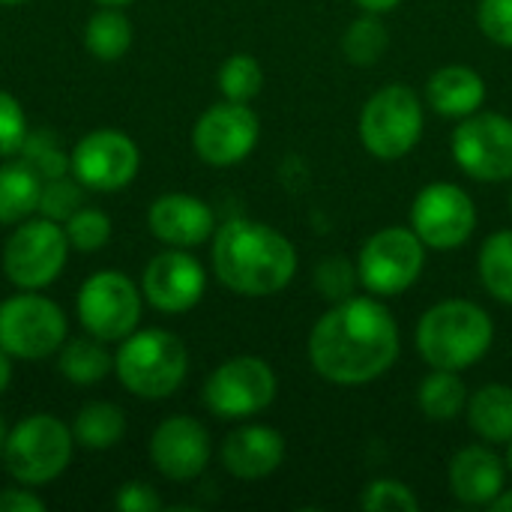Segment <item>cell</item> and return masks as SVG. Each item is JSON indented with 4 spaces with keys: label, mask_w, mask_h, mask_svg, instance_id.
Returning a JSON list of instances; mask_svg holds the SVG:
<instances>
[{
    "label": "cell",
    "mask_w": 512,
    "mask_h": 512,
    "mask_svg": "<svg viewBox=\"0 0 512 512\" xmlns=\"http://www.w3.org/2000/svg\"><path fill=\"white\" fill-rule=\"evenodd\" d=\"M114 504H117V510H123V512L162 510V498L156 495V489H153V486H147V483H138V480H132V483H126V486H120V492H117Z\"/></svg>",
    "instance_id": "74e56055"
},
{
    "label": "cell",
    "mask_w": 512,
    "mask_h": 512,
    "mask_svg": "<svg viewBox=\"0 0 512 512\" xmlns=\"http://www.w3.org/2000/svg\"><path fill=\"white\" fill-rule=\"evenodd\" d=\"M423 267L426 243L414 234L411 225H390L375 231L357 255L360 288L381 300L405 294L423 276Z\"/></svg>",
    "instance_id": "52a82bcc"
},
{
    "label": "cell",
    "mask_w": 512,
    "mask_h": 512,
    "mask_svg": "<svg viewBox=\"0 0 512 512\" xmlns=\"http://www.w3.org/2000/svg\"><path fill=\"white\" fill-rule=\"evenodd\" d=\"M390 48V30L375 12H363L342 33V54L354 66H375Z\"/></svg>",
    "instance_id": "f1b7e54d"
},
{
    "label": "cell",
    "mask_w": 512,
    "mask_h": 512,
    "mask_svg": "<svg viewBox=\"0 0 512 512\" xmlns=\"http://www.w3.org/2000/svg\"><path fill=\"white\" fill-rule=\"evenodd\" d=\"M408 225L435 252H456L477 231V204L456 183H429L417 192Z\"/></svg>",
    "instance_id": "7c38bea8"
},
{
    "label": "cell",
    "mask_w": 512,
    "mask_h": 512,
    "mask_svg": "<svg viewBox=\"0 0 512 512\" xmlns=\"http://www.w3.org/2000/svg\"><path fill=\"white\" fill-rule=\"evenodd\" d=\"M477 273L489 297L512 306V228L495 231L483 240L477 255Z\"/></svg>",
    "instance_id": "4316f807"
},
{
    "label": "cell",
    "mask_w": 512,
    "mask_h": 512,
    "mask_svg": "<svg viewBox=\"0 0 512 512\" xmlns=\"http://www.w3.org/2000/svg\"><path fill=\"white\" fill-rule=\"evenodd\" d=\"M261 138V120L249 108V102H231L222 99L210 105L195 129H192V147L201 162L213 168H231L252 156Z\"/></svg>",
    "instance_id": "5bb4252c"
},
{
    "label": "cell",
    "mask_w": 512,
    "mask_h": 512,
    "mask_svg": "<svg viewBox=\"0 0 512 512\" xmlns=\"http://www.w3.org/2000/svg\"><path fill=\"white\" fill-rule=\"evenodd\" d=\"M489 510L495 512H512V489H504L492 504H489Z\"/></svg>",
    "instance_id": "b9f144b4"
},
{
    "label": "cell",
    "mask_w": 512,
    "mask_h": 512,
    "mask_svg": "<svg viewBox=\"0 0 512 512\" xmlns=\"http://www.w3.org/2000/svg\"><path fill=\"white\" fill-rule=\"evenodd\" d=\"M42 177L24 162L0 165V225H18L39 210Z\"/></svg>",
    "instance_id": "603a6c76"
},
{
    "label": "cell",
    "mask_w": 512,
    "mask_h": 512,
    "mask_svg": "<svg viewBox=\"0 0 512 512\" xmlns=\"http://www.w3.org/2000/svg\"><path fill=\"white\" fill-rule=\"evenodd\" d=\"M510 213H512V192H510Z\"/></svg>",
    "instance_id": "7dc6e473"
},
{
    "label": "cell",
    "mask_w": 512,
    "mask_h": 512,
    "mask_svg": "<svg viewBox=\"0 0 512 512\" xmlns=\"http://www.w3.org/2000/svg\"><path fill=\"white\" fill-rule=\"evenodd\" d=\"M360 507L366 512H417L420 498L414 495L408 483L381 477V480L366 483V489L360 492Z\"/></svg>",
    "instance_id": "d6a6232c"
},
{
    "label": "cell",
    "mask_w": 512,
    "mask_h": 512,
    "mask_svg": "<svg viewBox=\"0 0 512 512\" xmlns=\"http://www.w3.org/2000/svg\"><path fill=\"white\" fill-rule=\"evenodd\" d=\"M297 264L294 243L273 225L228 219L213 234V273L240 297H270L285 291Z\"/></svg>",
    "instance_id": "7a4b0ae2"
},
{
    "label": "cell",
    "mask_w": 512,
    "mask_h": 512,
    "mask_svg": "<svg viewBox=\"0 0 512 512\" xmlns=\"http://www.w3.org/2000/svg\"><path fill=\"white\" fill-rule=\"evenodd\" d=\"M21 159H24L42 180H54V177H63V174L72 171L69 156L63 153V147L57 144V138H54L51 132H45V129L36 132V135L27 132V138H24V144H21Z\"/></svg>",
    "instance_id": "1f68e13d"
},
{
    "label": "cell",
    "mask_w": 512,
    "mask_h": 512,
    "mask_svg": "<svg viewBox=\"0 0 512 512\" xmlns=\"http://www.w3.org/2000/svg\"><path fill=\"white\" fill-rule=\"evenodd\" d=\"M504 465H507V474H512V441L507 444V453H504Z\"/></svg>",
    "instance_id": "7bdbcfd3"
},
{
    "label": "cell",
    "mask_w": 512,
    "mask_h": 512,
    "mask_svg": "<svg viewBox=\"0 0 512 512\" xmlns=\"http://www.w3.org/2000/svg\"><path fill=\"white\" fill-rule=\"evenodd\" d=\"M468 396L462 372L432 369L417 390V405L429 423H453L468 408Z\"/></svg>",
    "instance_id": "cb8c5ba5"
},
{
    "label": "cell",
    "mask_w": 512,
    "mask_h": 512,
    "mask_svg": "<svg viewBox=\"0 0 512 512\" xmlns=\"http://www.w3.org/2000/svg\"><path fill=\"white\" fill-rule=\"evenodd\" d=\"M363 12H375V15H387L393 12L402 0H354Z\"/></svg>",
    "instance_id": "ab89813d"
},
{
    "label": "cell",
    "mask_w": 512,
    "mask_h": 512,
    "mask_svg": "<svg viewBox=\"0 0 512 512\" xmlns=\"http://www.w3.org/2000/svg\"><path fill=\"white\" fill-rule=\"evenodd\" d=\"M45 501L30 489H3L0 492V512H42Z\"/></svg>",
    "instance_id": "f35d334b"
},
{
    "label": "cell",
    "mask_w": 512,
    "mask_h": 512,
    "mask_svg": "<svg viewBox=\"0 0 512 512\" xmlns=\"http://www.w3.org/2000/svg\"><path fill=\"white\" fill-rule=\"evenodd\" d=\"M75 450L72 429L51 414H30L21 420L3 444V465L21 486H45L57 480Z\"/></svg>",
    "instance_id": "8992f818"
},
{
    "label": "cell",
    "mask_w": 512,
    "mask_h": 512,
    "mask_svg": "<svg viewBox=\"0 0 512 512\" xmlns=\"http://www.w3.org/2000/svg\"><path fill=\"white\" fill-rule=\"evenodd\" d=\"M279 381L261 357H231L204 384V405L219 420H249L276 402Z\"/></svg>",
    "instance_id": "30bf717a"
},
{
    "label": "cell",
    "mask_w": 512,
    "mask_h": 512,
    "mask_svg": "<svg viewBox=\"0 0 512 512\" xmlns=\"http://www.w3.org/2000/svg\"><path fill=\"white\" fill-rule=\"evenodd\" d=\"M66 345L63 309L36 294L18 291L0 303V348L18 360H42Z\"/></svg>",
    "instance_id": "9c48e42d"
},
{
    "label": "cell",
    "mask_w": 512,
    "mask_h": 512,
    "mask_svg": "<svg viewBox=\"0 0 512 512\" xmlns=\"http://www.w3.org/2000/svg\"><path fill=\"white\" fill-rule=\"evenodd\" d=\"M78 321L99 342H123L141 321L138 285L120 270L93 273L78 291Z\"/></svg>",
    "instance_id": "4fadbf2b"
},
{
    "label": "cell",
    "mask_w": 512,
    "mask_h": 512,
    "mask_svg": "<svg viewBox=\"0 0 512 512\" xmlns=\"http://www.w3.org/2000/svg\"><path fill=\"white\" fill-rule=\"evenodd\" d=\"M84 48L102 63H114L132 48V21L120 12V6H105L87 18Z\"/></svg>",
    "instance_id": "d4e9b609"
},
{
    "label": "cell",
    "mask_w": 512,
    "mask_h": 512,
    "mask_svg": "<svg viewBox=\"0 0 512 512\" xmlns=\"http://www.w3.org/2000/svg\"><path fill=\"white\" fill-rule=\"evenodd\" d=\"M147 225L153 237L174 249H192L216 234V213L207 201L189 192L159 195L147 210Z\"/></svg>",
    "instance_id": "ac0fdd59"
},
{
    "label": "cell",
    "mask_w": 512,
    "mask_h": 512,
    "mask_svg": "<svg viewBox=\"0 0 512 512\" xmlns=\"http://www.w3.org/2000/svg\"><path fill=\"white\" fill-rule=\"evenodd\" d=\"M6 423H3V417H0V456H3V444H6Z\"/></svg>",
    "instance_id": "ee69618b"
},
{
    "label": "cell",
    "mask_w": 512,
    "mask_h": 512,
    "mask_svg": "<svg viewBox=\"0 0 512 512\" xmlns=\"http://www.w3.org/2000/svg\"><path fill=\"white\" fill-rule=\"evenodd\" d=\"M114 372V357L102 348L99 339H72L60 348V375L72 384H99Z\"/></svg>",
    "instance_id": "83f0119b"
},
{
    "label": "cell",
    "mask_w": 512,
    "mask_h": 512,
    "mask_svg": "<svg viewBox=\"0 0 512 512\" xmlns=\"http://www.w3.org/2000/svg\"><path fill=\"white\" fill-rule=\"evenodd\" d=\"M9 384H12V357L0 348V396L9 390Z\"/></svg>",
    "instance_id": "60d3db41"
},
{
    "label": "cell",
    "mask_w": 512,
    "mask_h": 512,
    "mask_svg": "<svg viewBox=\"0 0 512 512\" xmlns=\"http://www.w3.org/2000/svg\"><path fill=\"white\" fill-rule=\"evenodd\" d=\"M114 372L120 384L138 399H168L174 396L189 372V351L171 330L147 327L129 333L114 357Z\"/></svg>",
    "instance_id": "277c9868"
},
{
    "label": "cell",
    "mask_w": 512,
    "mask_h": 512,
    "mask_svg": "<svg viewBox=\"0 0 512 512\" xmlns=\"http://www.w3.org/2000/svg\"><path fill=\"white\" fill-rule=\"evenodd\" d=\"M75 444L84 450H111L126 435V417L111 402H90L78 411L72 423Z\"/></svg>",
    "instance_id": "484cf974"
},
{
    "label": "cell",
    "mask_w": 512,
    "mask_h": 512,
    "mask_svg": "<svg viewBox=\"0 0 512 512\" xmlns=\"http://www.w3.org/2000/svg\"><path fill=\"white\" fill-rule=\"evenodd\" d=\"M222 465L237 480H264L285 462V438L264 423H246L234 429L222 444Z\"/></svg>",
    "instance_id": "d6986e66"
},
{
    "label": "cell",
    "mask_w": 512,
    "mask_h": 512,
    "mask_svg": "<svg viewBox=\"0 0 512 512\" xmlns=\"http://www.w3.org/2000/svg\"><path fill=\"white\" fill-rule=\"evenodd\" d=\"M210 432L186 414H174L162 420L150 438V462L153 468L174 480V483H189L201 477L210 465Z\"/></svg>",
    "instance_id": "e0dca14e"
},
{
    "label": "cell",
    "mask_w": 512,
    "mask_h": 512,
    "mask_svg": "<svg viewBox=\"0 0 512 512\" xmlns=\"http://www.w3.org/2000/svg\"><path fill=\"white\" fill-rule=\"evenodd\" d=\"M66 237H69V246L90 255V252H99L102 246H108L111 240V219L108 213L96 210V207H78L66 222Z\"/></svg>",
    "instance_id": "4dcf8cb0"
},
{
    "label": "cell",
    "mask_w": 512,
    "mask_h": 512,
    "mask_svg": "<svg viewBox=\"0 0 512 512\" xmlns=\"http://www.w3.org/2000/svg\"><path fill=\"white\" fill-rule=\"evenodd\" d=\"M219 90L225 99L231 102H252L261 87H264V69L252 54H231L222 66H219Z\"/></svg>",
    "instance_id": "f546056e"
},
{
    "label": "cell",
    "mask_w": 512,
    "mask_h": 512,
    "mask_svg": "<svg viewBox=\"0 0 512 512\" xmlns=\"http://www.w3.org/2000/svg\"><path fill=\"white\" fill-rule=\"evenodd\" d=\"M450 492L465 507H489L507 489V465L489 444L462 447L450 459Z\"/></svg>",
    "instance_id": "ffe728a7"
},
{
    "label": "cell",
    "mask_w": 512,
    "mask_h": 512,
    "mask_svg": "<svg viewBox=\"0 0 512 512\" xmlns=\"http://www.w3.org/2000/svg\"><path fill=\"white\" fill-rule=\"evenodd\" d=\"M414 339L429 369L465 372L489 354L495 342V321L480 303L453 297L423 312Z\"/></svg>",
    "instance_id": "3957f363"
},
{
    "label": "cell",
    "mask_w": 512,
    "mask_h": 512,
    "mask_svg": "<svg viewBox=\"0 0 512 512\" xmlns=\"http://www.w3.org/2000/svg\"><path fill=\"white\" fill-rule=\"evenodd\" d=\"M24 138H27V114L12 93L0 90V159L21 153Z\"/></svg>",
    "instance_id": "d590c367"
},
{
    "label": "cell",
    "mask_w": 512,
    "mask_h": 512,
    "mask_svg": "<svg viewBox=\"0 0 512 512\" xmlns=\"http://www.w3.org/2000/svg\"><path fill=\"white\" fill-rule=\"evenodd\" d=\"M84 195H81V183L69 174L45 180L42 183V195H39V213L54 219V222H66L78 207H81Z\"/></svg>",
    "instance_id": "e575fe53"
},
{
    "label": "cell",
    "mask_w": 512,
    "mask_h": 512,
    "mask_svg": "<svg viewBox=\"0 0 512 512\" xmlns=\"http://www.w3.org/2000/svg\"><path fill=\"white\" fill-rule=\"evenodd\" d=\"M312 282L318 288V294L330 303H339V300H348L357 294L360 288V276H357V264H351L348 258H324L315 273H312Z\"/></svg>",
    "instance_id": "836d02e7"
},
{
    "label": "cell",
    "mask_w": 512,
    "mask_h": 512,
    "mask_svg": "<svg viewBox=\"0 0 512 512\" xmlns=\"http://www.w3.org/2000/svg\"><path fill=\"white\" fill-rule=\"evenodd\" d=\"M96 3H102V6H126L132 0H96Z\"/></svg>",
    "instance_id": "f6af8a7d"
},
{
    "label": "cell",
    "mask_w": 512,
    "mask_h": 512,
    "mask_svg": "<svg viewBox=\"0 0 512 512\" xmlns=\"http://www.w3.org/2000/svg\"><path fill=\"white\" fill-rule=\"evenodd\" d=\"M207 291V273L195 255L186 249H165L159 252L141 279V294L147 303L165 315H183L201 303Z\"/></svg>",
    "instance_id": "2e32d148"
},
{
    "label": "cell",
    "mask_w": 512,
    "mask_h": 512,
    "mask_svg": "<svg viewBox=\"0 0 512 512\" xmlns=\"http://www.w3.org/2000/svg\"><path fill=\"white\" fill-rule=\"evenodd\" d=\"M402 339L381 297H348L333 303L309 333L312 369L339 387L378 381L399 360Z\"/></svg>",
    "instance_id": "6da1fadb"
},
{
    "label": "cell",
    "mask_w": 512,
    "mask_h": 512,
    "mask_svg": "<svg viewBox=\"0 0 512 512\" xmlns=\"http://www.w3.org/2000/svg\"><path fill=\"white\" fill-rule=\"evenodd\" d=\"M477 27L489 42L512 48V0H480Z\"/></svg>",
    "instance_id": "8d00e7d4"
},
{
    "label": "cell",
    "mask_w": 512,
    "mask_h": 512,
    "mask_svg": "<svg viewBox=\"0 0 512 512\" xmlns=\"http://www.w3.org/2000/svg\"><path fill=\"white\" fill-rule=\"evenodd\" d=\"M423 126L426 114L420 96L408 84H387L363 102L357 135L369 156L396 162L420 144Z\"/></svg>",
    "instance_id": "5b68a950"
},
{
    "label": "cell",
    "mask_w": 512,
    "mask_h": 512,
    "mask_svg": "<svg viewBox=\"0 0 512 512\" xmlns=\"http://www.w3.org/2000/svg\"><path fill=\"white\" fill-rule=\"evenodd\" d=\"M450 153L459 171L477 183L512 180V120L507 114L477 111L453 129Z\"/></svg>",
    "instance_id": "8fae6325"
},
{
    "label": "cell",
    "mask_w": 512,
    "mask_h": 512,
    "mask_svg": "<svg viewBox=\"0 0 512 512\" xmlns=\"http://www.w3.org/2000/svg\"><path fill=\"white\" fill-rule=\"evenodd\" d=\"M468 426L483 444L507 447L512 441V387L483 384L468 396Z\"/></svg>",
    "instance_id": "7402d4cb"
},
{
    "label": "cell",
    "mask_w": 512,
    "mask_h": 512,
    "mask_svg": "<svg viewBox=\"0 0 512 512\" xmlns=\"http://www.w3.org/2000/svg\"><path fill=\"white\" fill-rule=\"evenodd\" d=\"M489 96V87L483 75L471 66L450 63L429 75L426 81V105L450 120H465L477 111H483Z\"/></svg>",
    "instance_id": "44dd1931"
},
{
    "label": "cell",
    "mask_w": 512,
    "mask_h": 512,
    "mask_svg": "<svg viewBox=\"0 0 512 512\" xmlns=\"http://www.w3.org/2000/svg\"><path fill=\"white\" fill-rule=\"evenodd\" d=\"M72 177L93 192H117L129 186L141 168L138 144L117 129L87 132L69 153Z\"/></svg>",
    "instance_id": "9a60e30c"
},
{
    "label": "cell",
    "mask_w": 512,
    "mask_h": 512,
    "mask_svg": "<svg viewBox=\"0 0 512 512\" xmlns=\"http://www.w3.org/2000/svg\"><path fill=\"white\" fill-rule=\"evenodd\" d=\"M3 6H12V3H24V0H0Z\"/></svg>",
    "instance_id": "bcb514c9"
},
{
    "label": "cell",
    "mask_w": 512,
    "mask_h": 512,
    "mask_svg": "<svg viewBox=\"0 0 512 512\" xmlns=\"http://www.w3.org/2000/svg\"><path fill=\"white\" fill-rule=\"evenodd\" d=\"M69 261L66 228L48 216L24 219L3 246V273L18 291H39L51 285Z\"/></svg>",
    "instance_id": "ba28073f"
}]
</instances>
